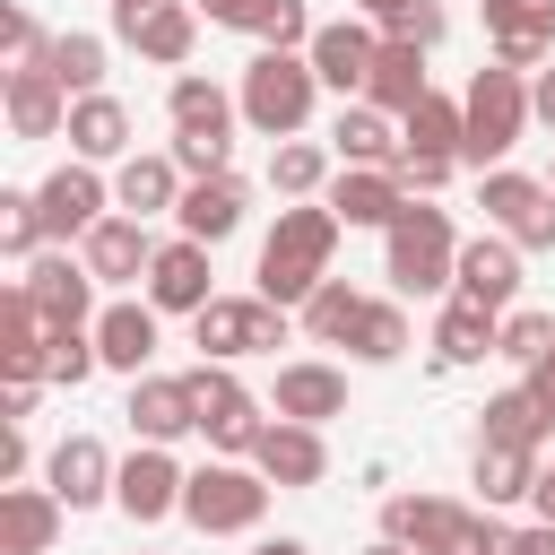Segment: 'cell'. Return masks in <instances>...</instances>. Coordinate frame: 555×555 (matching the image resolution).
I'll list each match as a JSON object with an SVG mask.
<instances>
[{
    "label": "cell",
    "mask_w": 555,
    "mask_h": 555,
    "mask_svg": "<svg viewBox=\"0 0 555 555\" xmlns=\"http://www.w3.org/2000/svg\"><path fill=\"white\" fill-rule=\"evenodd\" d=\"M330 251H338L330 199H321V208H278V225H269V243H260V295L286 304V312H304V295L330 278Z\"/></svg>",
    "instance_id": "1"
},
{
    "label": "cell",
    "mask_w": 555,
    "mask_h": 555,
    "mask_svg": "<svg viewBox=\"0 0 555 555\" xmlns=\"http://www.w3.org/2000/svg\"><path fill=\"white\" fill-rule=\"evenodd\" d=\"M312 95H321V69H312V52H286V43H260L234 87V104L260 139H295L312 121Z\"/></svg>",
    "instance_id": "2"
},
{
    "label": "cell",
    "mask_w": 555,
    "mask_h": 555,
    "mask_svg": "<svg viewBox=\"0 0 555 555\" xmlns=\"http://www.w3.org/2000/svg\"><path fill=\"white\" fill-rule=\"evenodd\" d=\"M460 104H468V139H460V165H477V173H494V165L520 147V130L538 121V113H529V78H520V69H503V61H494V69H477Z\"/></svg>",
    "instance_id": "3"
},
{
    "label": "cell",
    "mask_w": 555,
    "mask_h": 555,
    "mask_svg": "<svg viewBox=\"0 0 555 555\" xmlns=\"http://www.w3.org/2000/svg\"><path fill=\"white\" fill-rule=\"evenodd\" d=\"M382 260H390V286H399V295H442L451 269H460V234H451L442 208L408 199V208L382 225Z\"/></svg>",
    "instance_id": "4"
},
{
    "label": "cell",
    "mask_w": 555,
    "mask_h": 555,
    "mask_svg": "<svg viewBox=\"0 0 555 555\" xmlns=\"http://www.w3.org/2000/svg\"><path fill=\"white\" fill-rule=\"evenodd\" d=\"M260 512H269V477L243 468V460H208L182 486V520L199 538H243V529H260Z\"/></svg>",
    "instance_id": "5"
},
{
    "label": "cell",
    "mask_w": 555,
    "mask_h": 555,
    "mask_svg": "<svg viewBox=\"0 0 555 555\" xmlns=\"http://www.w3.org/2000/svg\"><path fill=\"white\" fill-rule=\"evenodd\" d=\"M191 338H199V356H217V364L260 356V347H286V304H269V295H208V304L191 312Z\"/></svg>",
    "instance_id": "6"
},
{
    "label": "cell",
    "mask_w": 555,
    "mask_h": 555,
    "mask_svg": "<svg viewBox=\"0 0 555 555\" xmlns=\"http://www.w3.org/2000/svg\"><path fill=\"white\" fill-rule=\"evenodd\" d=\"M191 399H199V434H208V451H225V460H251V451H260L269 416H260V399H251V390H243L217 356H199Z\"/></svg>",
    "instance_id": "7"
},
{
    "label": "cell",
    "mask_w": 555,
    "mask_h": 555,
    "mask_svg": "<svg viewBox=\"0 0 555 555\" xmlns=\"http://www.w3.org/2000/svg\"><path fill=\"white\" fill-rule=\"evenodd\" d=\"M477 208H486V225L512 234L520 251H555V182H529V173L494 165V173H477Z\"/></svg>",
    "instance_id": "8"
},
{
    "label": "cell",
    "mask_w": 555,
    "mask_h": 555,
    "mask_svg": "<svg viewBox=\"0 0 555 555\" xmlns=\"http://www.w3.org/2000/svg\"><path fill=\"white\" fill-rule=\"evenodd\" d=\"M468 529H477V512L451 494H390L382 503V538H399L416 555H451V546H468Z\"/></svg>",
    "instance_id": "9"
},
{
    "label": "cell",
    "mask_w": 555,
    "mask_h": 555,
    "mask_svg": "<svg viewBox=\"0 0 555 555\" xmlns=\"http://www.w3.org/2000/svg\"><path fill=\"white\" fill-rule=\"evenodd\" d=\"M17 286L43 304L52 330H95V269H87V260H69V251H35Z\"/></svg>",
    "instance_id": "10"
},
{
    "label": "cell",
    "mask_w": 555,
    "mask_h": 555,
    "mask_svg": "<svg viewBox=\"0 0 555 555\" xmlns=\"http://www.w3.org/2000/svg\"><path fill=\"white\" fill-rule=\"evenodd\" d=\"M0 104H9V130L17 139H52V130H69V87L52 78V61H17L9 78H0Z\"/></svg>",
    "instance_id": "11"
},
{
    "label": "cell",
    "mask_w": 555,
    "mask_h": 555,
    "mask_svg": "<svg viewBox=\"0 0 555 555\" xmlns=\"http://www.w3.org/2000/svg\"><path fill=\"white\" fill-rule=\"evenodd\" d=\"M121 416H130V434H139V442H182V434H199V399H191V373H139Z\"/></svg>",
    "instance_id": "12"
},
{
    "label": "cell",
    "mask_w": 555,
    "mask_h": 555,
    "mask_svg": "<svg viewBox=\"0 0 555 555\" xmlns=\"http://www.w3.org/2000/svg\"><path fill=\"white\" fill-rule=\"evenodd\" d=\"M182 486H191V477L173 468V451H165V442H139V451L121 460V477H113V503H121V512L147 529V520L182 512Z\"/></svg>",
    "instance_id": "13"
},
{
    "label": "cell",
    "mask_w": 555,
    "mask_h": 555,
    "mask_svg": "<svg viewBox=\"0 0 555 555\" xmlns=\"http://www.w3.org/2000/svg\"><path fill=\"white\" fill-rule=\"evenodd\" d=\"M78 260L95 269V286H121V278H147V260H156V243H147V217H130V208H113V217H95V225L78 234Z\"/></svg>",
    "instance_id": "14"
},
{
    "label": "cell",
    "mask_w": 555,
    "mask_h": 555,
    "mask_svg": "<svg viewBox=\"0 0 555 555\" xmlns=\"http://www.w3.org/2000/svg\"><path fill=\"white\" fill-rule=\"evenodd\" d=\"M451 295H468V304H486V312H512V295H520V243H512V234H477V243H460Z\"/></svg>",
    "instance_id": "15"
},
{
    "label": "cell",
    "mask_w": 555,
    "mask_h": 555,
    "mask_svg": "<svg viewBox=\"0 0 555 555\" xmlns=\"http://www.w3.org/2000/svg\"><path fill=\"white\" fill-rule=\"evenodd\" d=\"M486 43L503 69H538L555 52V0H486Z\"/></svg>",
    "instance_id": "16"
},
{
    "label": "cell",
    "mask_w": 555,
    "mask_h": 555,
    "mask_svg": "<svg viewBox=\"0 0 555 555\" xmlns=\"http://www.w3.org/2000/svg\"><path fill=\"white\" fill-rule=\"evenodd\" d=\"M35 199H43V234H52V243H69V234H87L95 217H113V208H104V173H95L87 156L61 165V173H43Z\"/></svg>",
    "instance_id": "17"
},
{
    "label": "cell",
    "mask_w": 555,
    "mask_h": 555,
    "mask_svg": "<svg viewBox=\"0 0 555 555\" xmlns=\"http://www.w3.org/2000/svg\"><path fill=\"white\" fill-rule=\"evenodd\" d=\"M330 217L338 225H390L399 208H408V182L390 173V165H347V173H330Z\"/></svg>",
    "instance_id": "18"
},
{
    "label": "cell",
    "mask_w": 555,
    "mask_h": 555,
    "mask_svg": "<svg viewBox=\"0 0 555 555\" xmlns=\"http://www.w3.org/2000/svg\"><path fill=\"white\" fill-rule=\"evenodd\" d=\"M147 304L191 321V312L208 304V243H191V234L156 243V260H147Z\"/></svg>",
    "instance_id": "19"
},
{
    "label": "cell",
    "mask_w": 555,
    "mask_h": 555,
    "mask_svg": "<svg viewBox=\"0 0 555 555\" xmlns=\"http://www.w3.org/2000/svg\"><path fill=\"white\" fill-rule=\"evenodd\" d=\"M251 468H260L269 486H321V477H330V451H321V425H295V416H269V434H260V451H251Z\"/></svg>",
    "instance_id": "20"
},
{
    "label": "cell",
    "mask_w": 555,
    "mask_h": 555,
    "mask_svg": "<svg viewBox=\"0 0 555 555\" xmlns=\"http://www.w3.org/2000/svg\"><path fill=\"white\" fill-rule=\"evenodd\" d=\"M304 52H312L321 87H338V95H364L382 35H373V26H356V17H338V26H312V43H304Z\"/></svg>",
    "instance_id": "21"
},
{
    "label": "cell",
    "mask_w": 555,
    "mask_h": 555,
    "mask_svg": "<svg viewBox=\"0 0 555 555\" xmlns=\"http://www.w3.org/2000/svg\"><path fill=\"white\" fill-rule=\"evenodd\" d=\"M113 477H121V468H113V451H104L95 434H69V442H61L52 460H43V486H52V494H61L69 512L104 503V494H113Z\"/></svg>",
    "instance_id": "22"
},
{
    "label": "cell",
    "mask_w": 555,
    "mask_h": 555,
    "mask_svg": "<svg viewBox=\"0 0 555 555\" xmlns=\"http://www.w3.org/2000/svg\"><path fill=\"white\" fill-rule=\"evenodd\" d=\"M61 512L69 503L52 486H0V555H52Z\"/></svg>",
    "instance_id": "23"
},
{
    "label": "cell",
    "mask_w": 555,
    "mask_h": 555,
    "mask_svg": "<svg viewBox=\"0 0 555 555\" xmlns=\"http://www.w3.org/2000/svg\"><path fill=\"white\" fill-rule=\"evenodd\" d=\"M269 408L295 416V425H330V416H347V373L338 364H278Z\"/></svg>",
    "instance_id": "24"
},
{
    "label": "cell",
    "mask_w": 555,
    "mask_h": 555,
    "mask_svg": "<svg viewBox=\"0 0 555 555\" xmlns=\"http://www.w3.org/2000/svg\"><path fill=\"white\" fill-rule=\"evenodd\" d=\"M199 17H208V26H234V35H260V43H286V52L312 43L304 0H199Z\"/></svg>",
    "instance_id": "25"
},
{
    "label": "cell",
    "mask_w": 555,
    "mask_h": 555,
    "mask_svg": "<svg viewBox=\"0 0 555 555\" xmlns=\"http://www.w3.org/2000/svg\"><path fill=\"white\" fill-rule=\"evenodd\" d=\"M173 217H182V234H191V243H208V251H217V243L243 225V182H234V173H191Z\"/></svg>",
    "instance_id": "26"
},
{
    "label": "cell",
    "mask_w": 555,
    "mask_h": 555,
    "mask_svg": "<svg viewBox=\"0 0 555 555\" xmlns=\"http://www.w3.org/2000/svg\"><path fill=\"white\" fill-rule=\"evenodd\" d=\"M165 113H173V139H234V95L217 87V78H199V69H182L173 78V95H165Z\"/></svg>",
    "instance_id": "27"
},
{
    "label": "cell",
    "mask_w": 555,
    "mask_h": 555,
    "mask_svg": "<svg viewBox=\"0 0 555 555\" xmlns=\"http://www.w3.org/2000/svg\"><path fill=\"white\" fill-rule=\"evenodd\" d=\"M95 356L139 382L147 356H156V304H104V312H95Z\"/></svg>",
    "instance_id": "28"
},
{
    "label": "cell",
    "mask_w": 555,
    "mask_h": 555,
    "mask_svg": "<svg viewBox=\"0 0 555 555\" xmlns=\"http://www.w3.org/2000/svg\"><path fill=\"white\" fill-rule=\"evenodd\" d=\"M555 434V416H546V399L529 390V382H512V390H494L486 408H477V442H512V451H538Z\"/></svg>",
    "instance_id": "29"
},
{
    "label": "cell",
    "mask_w": 555,
    "mask_h": 555,
    "mask_svg": "<svg viewBox=\"0 0 555 555\" xmlns=\"http://www.w3.org/2000/svg\"><path fill=\"white\" fill-rule=\"evenodd\" d=\"M69 147L87 156V165H113V156H130V104L121 95H78L69 104Z\"/></svg>",
    "instance_id": "30"
},
{
    "label": "cell",
    "mask_w": 555,
    "mask_h": 555,
    "mask_svg": "<svg viewBox=\"0 0 555 555\" xmlns=\"http://www.w3.org/2000/svg\"><path fill=\"white\" fill-rule=\"evenodd\" d=\"M330 147H338L347 165H399L408 130H390V113L356 95V104H338V121H330Z\"/></svg>",
    "instance_id": "31"
},
{
    "label": "cell",
    "mask_w": 555,
    "mask_h": 555,
    "mask_svg": "<svg viewBox=\"0 0 555 555\" xmlns=\"http://www.w3.org/2000/svg\"><path fill=\"white\" fill-rule=\"evenodd\" d=\"M494 338H503V312H486V304H468V295H451L442 321H434V356H442V364H486Z\"/></svg>",
    "instance_id": "32"
},
{
    "label": "cell",
    "mask_w": 555,
    "mask_h": 555,
    "mask_svg": "<svg viewBox=\"0 0 555 555\" xmlns=\"http://www.w3.org/2000/svg\"><path fill=\"white\" fill-rule=\"evenodd\" d=\"M113 199H121L130 217H165V208H182V165H173V156H121Z\"/></svg>",
    "instance_id": "33"
},
{
    "label": "cell",
    "mask_w": 555,
    "mask_h": 555,
    "mask_svg": "<svg viewBox=\"0 0 555 555\" xmlns=\"http://www.w3.org/2000/svg\"><path fill=\"white\" fill-rule=\"evenodd\" d=\"M416 95H425V52H416V43H390V35H382V52H373V78H364V104H382V113L399 121V113H408Z\"/></svg>",
    "instance_id": "34"
},
{
    "label": "cell",
    "mask_w": 555,
    "mask_h": 555,
    "mask_svg": "<svg viewBox=\"0 0 555 555\" xmlns=\"http://www.w3.org/2000/svg\"><path fill=\"white\" fill-rule=\"evenodd\" d=\"M468 486H477V503H486V512H494V503H520V494L538 486V451L477 442V460H468Z\"/></svg>",
    "instance_id": "35"
},
{
    "label": "cell",
    "mask_w": 555,
    "mask_h": 555,
    "mask_svg": "<svg viewBox=\"0 0 555 555\" xmlns=\"http://www.w3.org/2000/svg\"><path fill=\"white\" fill-rule=\"evenodd\" d=\"M139 61H156V69H182L191 61V43H199V9H182V0H165L156 17H139Z\"/></svg>",
    "instance_id": "36"
},
{
    "label": "cell",
    "mask_w": 555,
    "mask_h": 555,
    "mask_svg": "<svg viewBox=\"0 0 555 555\" xmlns=\"http://www.w3.org/2000/svg\"><path fill=\"white\" fill-rule=\"evenodd\" d=\"M399 130H408V147H451V156H460V139H468V104L425 87V95L399 113Z\"/></svg>",
    "instance_id": "37"
},
{
    "label": "cell",
    "mask_w": 555,
    "mask_h": 555,
    "mask_svg": "<svg viewBox=\"0 0 555 555\" xmlns=\"http://www.w3.org/2000/svg\"><path fill=\"white\" fill-rule=\"evenodd\" d=\"M356 312H364V295L347 286V278H321L312 295H304V338H321V347H347V330H356Z\"/></svg>",
    "instance_id": "38"
},
{
    "label": "cell",
    "mask_w": 555,
    "mask_h": 555,
    "mask_svg": "<svg viewBox=\"0 0 555 555\" xmlns=\"http://www.w3.org/2000/svg\"><path fill=\"white\" fill-rule=\"evenodd\" d=\"M347 356H356V364H399V356H408V312L364 295V312H356V330H347Z\"/></svg>",
    "instance_id": "39"
},
{
    "label": "cell",
    "mask_w": 555,
    "mask_h": 555,
    "mask_svg": "<svg viewBox=\"0 0 555 555\" xmlns=\"http://www.w3.org/2000/svg\"><path fill=\"white\" fill-rule=\"evenodd\" d=\"M269 182H278L286 199H312V191H330V156H321L312 139H278V156H269Z\"/></svg>",
    "instance_id": "40"
},
{
    "label": "cell",
    "mask_w": 555,
    "mask_h": 555,
    "mask_svg": "<svg viewBox=\"0 0 555 555\" xmlns=\"http://www.w3.org/2000/svg\"><path fill=\"white\" fill-rule=\"evenodd\" d=\"M52 78L69 95H95L104 87V35H52Z\"/></svg>",
    "instance_id": "41"
},
{
    "label": "cell",
    "mask_w": 555,
    "mask_h": 555,
    "mask_svg": "<svg viewBox=\"0 0 555 555\" xmlns=\"http://www.w3.org/2000/svg\"><path fill=\"white\" fill-rule=\"evenodd\" d=\"M52 234H43V199L35 191H0V251L9 260H35Z\"/></svg>",
    "instance_id": "42"
},
{
    "label": "cell",
    "mask_w": 555,
    "mask_h": 555,
    "mask_svg": "<svg viewBox=\"0 0 555 555\" xmlns=\"http://www.w3.org/2000/svg\"><path fill=\"white\" fill-rule=\"evenodd\" d=\"M95 364H104V356H95V330H52V347H43V382H69V390H78Z\"/></svg>",
    "instance_id": "43"
},
{
    "label": "cell",
    "mask_w": 555,
    "mask_h": 555,
    "mask_svg": "<svg viewBox=\"0 0 555 555\" xmlns=\"http://www.w3.org/2000/svg\"><path fill=\"white\" fill-rule=\"evenodd\" d=\"M546 347H555V321H546V312H503V338H494V356H503V364H520V373H529Z\"/></svg>",
    "instance_id": "44"
},
{
    "label": "cell",
    "mask_w": 555,
    "mask_h": 555,
    "mask_svg": "<svg viewBox=\"0 0 555 555\" xmlns=\"http://www.w3.org/2000/svg\"><path fill=\"white\" fill-rule=\"evenodd\" d=\"M451 165H460L451 147H399V165H390V173H399V182H408V199H416V191H442V182H451Z\"/></svg>",
    "instance_id": "45"
},
{
    "label": "cell",
    "mask_w": 555,
    "mask_h": 555,
    "mask_svg": "<svg viewBox=\"0 0 555 555\" xmlns=\"http://www.w3.org/2000/svg\"><path fill=\"white\" fill-rule=\"evenodd\" d=\"M382 35H390V43H416V52H434V43H442V9H434V0H408L399 17H382Z\"/></svg>",
    "instance_id": "46"
},
{
    "label": "cell",
    "mask_w": 555,
    "mask_h": 555,
    "mask_svg": "<svg viewBox=\"0 0 555 555\" xmlns=\"http://www.w3.org/2000/svg\"><path fill=\"white\" fill-rule=\"evenodd\" d=\"M0 43H9V69H17V61H52V35H43L26 9H0Z\"/></svg>",
    "instance_id": "47"
},
{
    "label": "cell",
    "mask_w": 555,
    "mask_h": 555,
    "mask_svg": "<svg viewBox=\"0 0 555 555\" xmlns=\"http://www.w3.org/2000/svg\"><path fill=\"white\" fill-rule=\"evenodd\" d=\"M225 156H234V139H173L182 173H225Z\"/></svg>",
    "instance_id": "48"
},
{
    "label": "cell",
    "mask_w": 555,
    "mask_h": 555,
    "mask_svg": "<svg viewBox=\"0 0 555 555\" xmlns=\"http://www.w3.org/2000/svg\"><path fill=\"white\" fill-rule=\"evenodd\" d=\"M494 555H555V520H538V529H503Z\"/></svg>",
    "instance_id": "49"
},
{
    "label": "cell",
    "mask_w": 555,
    "mask_h": 555,
    "mask_svg": "<svg viewBox=\"0 0 555 555\" xmlns=\"http://www.w3.org/2000/svg\"><path fill=\"white\" fill-rule=\"evenodd\" d=\"M156 9H165V0H113V35L130 43V35H139V17H156Z\"/></svg>",
    "instance_id": "50"
},
{
    "label": "cell",
    "mask_w": 555,
    "mask_h": 555,
    "mask_svg": "<svg viewBox=\"0 0 555 555\" xmlns=\"http://www.w3.org/2000/svg\"><path fill=\"white\" fill-rule=\"evenodd\" d=\"M0 416L26 425V416H35V382H9V390H0Z\"/></svg>",
    "instance_id": "51"
},
{
    "label": "cell",
    "mask_w": 555,
    "mask_h": 555,
    "mask_svg": "<svg viewBox=\"0 0 555 555\" xmlns=\"http://www.w3.org/2000/svg\"><path fill=\"white\" fill-rule=\"evenodd\" d=\"M529 113L555 130V69H538V78H529Z\"/></svg>",
    "instance_id": "52"
},
{
    "label": "cell",
    "mask_w": 555,
    "mask_h": 555,
    "mask_svg": "<svg viewBox=\"0 0 555 555\" xmlns=\"http://www.w3.org/2000/svg\"><path fill=\"white\" fill-rule=\"evenodd\" d=\"M520 382H529V390H538V399H546V416H555V347H546V356H538V364H529V373H520Z\"/></svg>",
    "instance_id": "53"
},
{
    "label": "cell",
    "mask_w": 555,
    "mask_h": 555,
    "mask_svg": "<svg viewBox=\"0 0 555 555\" xmlns=\"http://www.w3.org/2000/svg\"><path fill=\"white\" fill-rule=\"evenodd\" d=\"M529 503H538V520H555V468H538V486H529Z\"/></svg>",
    "instance_id": "54"
},
{
    "label": "cell",
    "mask_w": 555,
    "mask_h": 555,
    "mask_svg": "<svg viewBox=\"0 0 555 555\" xmlns=\"http://www.w3.org/2000/svg\"><path fill=\"white\" fill-rule=\"evenodd\" d=\"M251 555H312V546H304V538H260Z\"/></svg>",
    "instance_id": "55"
},
{
    "label": "cell",
    "mask_w": 555,
    "mask_h": 555,
    "mask_svg": "<svg viewBox=\"0 0 555 555\" xmlns=\"http://www.w3.org/2000/svg\"><path fill=\"white\" fill-rule=\"evenodd\" d=\"M356 9H364V17H399L408 0H356Z\"/></svg>",
    "instance_id": "56"
},
{
    "label": "cell",
    "mask_w": 555,
    "mask_h": 555,
    "mask_svg": "<svg viewBox=\"0 0 555 555\" xmlns=\"http://www.w3.org/2000/svg\"><path fill=\"white\" fill-rule=\"evenodd\" d=\"M364 555H416V546H399V538H382V546H364Z\"/></svg>",
    "instance_id": "57"
},
{
    "label": "cell",
    "mask_w": 555,
    "mask_h": 555,
    "mask_svg": "<svg viewBox=\"0 0 555 555\" xmlns=\"http://www.w3.org/2000/svg\"><path fill=\"white\" fill-rule=\"evenodd\" d=\"M451 555H477V546H451Z\"/></svg>",
    "instance_id": "58"
},
{
    "label": "cell",
    "mask_w": 555,
    "mask_h": 555,
    "mask_svg": "<svg viewBox=\"0 0 555 555\" xmlns=\"http://www.w3.org/2000/svg\"><path fill=\"white\" fill-rule=\"evenodd\" d=\"M546 182H555V173H546Z\"/></svg>",
    "instance_id": "59"
}]
</instances>
